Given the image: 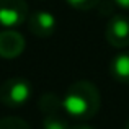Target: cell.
<instances>
[{
  "instance_id": "obj_1",
  "label": "cell",
  "mask_w": 129,
  "mask_h": 129,
  "mask_svg": "<svg viewBox=\"0 0 129 129\" xmlns=\"http://www.w3.org/2000/svg\"><path fill=\"white\" fill-rule=\"evenodd\" d=\"M62 106L69 118H75L80 121L91 119L101 106L100 91L88 80L74 82L64 93Z\"/></svg>"
},
{
  "instance_id": "obj_2",
  "label": "cell",
  "mask_w": 129,
  "mask_h": 129,
  "mask_svg": "<svg viewBox=\"0 0 129 129\" xmlns=\"http://www.w3.org/2000/svg\"><path fill=\"white\" fill-rule=\"evenodd\" d=\"M39 110L43 113V129H69L67 114L62 106V98L56 93H44L39 98Z\"/></svg>"
},
{
  "instance_id": "obj_3",
  "label": "cell",
  "mask_w": 129,
  "mask_h": 129,
  "mask_svg": "<svg viewBox=\"0 0 129 129\" xmlns=\"http://www.w3.org/2000/svg\"><path fill=\"white\" fill-rule=\"evenodd\" d=\"M33 95V87L29 80L23 77H12L5 80L0 87V101L5 106L18 108L29 101Z\"/></svg>"
},
{
  "instance_id": "obj_4",
  "label": "cell",
  "mask_w": 129,
  "mask_h": 129,
  "mask_svg": "<svg viewBox=\"0 0 129 129\" xmlns=\"http://www.w3.org/2000/svg\"><path fill=\"white\" fill-rule=\"evenodd\" d=\"M28 3L25 0H0V26L16 28L28 20Z\"/></svg>"
},
{
  "instance_id": "obj_5",
  "label": "cell",
  "mask_w": 129,
  "mask_h": 129,
  "mask_svg": "<svg viewBox=\"0 0 129 129\" xmlns=\"http://www.w3.org/2000/svg\"><path fill=\"white\" fill-rule=\"evenodd\" d=\"M105 38L113 47L124 49L129 46V16L114 15L108 20L105 28Z\"/></svg>"
},
{
  "instance_id": "obj_6",
  "label": "cell",
  "mask_w": 129,
  "mask_h": 129,
  "mask_svg": "<svg viewBox=\"0 0 129 129\" xmlns=\"http://www.w3.org/2000/svg\"><path fill=\"white\" fill-rule=\"evenodd\" d=\"M26 41L21 33L13 28H7L0 31V57L3 59H15L25 51Z\"/></svg>"
},
{
  "instance_id": "obj_7",
  "label": "cell",
  "mask_w": 129,
  "mask_h": 129,
  "mask_svg": "<svg viewBox=\"0 0 129 129\" xmlns=\"http://www.w3.org/2000/svg\"><path fill=\"white\" fill-rule=\"evenodd\" d=\"M57 26V20L52 13L44 12V10H38L28 15V28L38 38H49L54 35Z\"/></svg>"
},
{
  "instance_id": "obj_8",
  "label": "cell",
  "mask_w": 129,
  "mask_h": 129,
  "mask_svg": "<svg viewBox=\"0 0 129 129\" xmlns=\"http://www.w3.org/2000/svg\"><path fill=\"white\" fill-rule=\"evenodd\" d=\"M110 74L116 82L129 83V51H121L111 59Z\"/></svg>"
},
{
  "instance_id": "obj_9",
  "label": "cell",
  "mask_w": 129,
  "mask_h": 129,
  "mask_svg": "<svg viewBox=\"0 0 129 129\" xmlns=\"http://www.w3.org/2000/svg\"><path fill=\"white\" fill-rule=\"evenodd\" d=\"M0 129H31L26 121L16 116H7L0 119Z\"/></svg>"
},
{
  "instance_id": "obj_10",
  "label": "cell",
  "mask_w": 129,
  "mask_h": 129,
  "mask_svg": "<svg viewBox=\"0 0 129 129\" xmlns=\"http://www.w3.org/2000/svg\"><path fill=\"white\" fill-rule=\"evenodd\" d=\"M72 8L80 10V12H87V10H91L101 2V0H66Z\"/></svg>"
},
{
  "instance_id": "obj_11",
  "label": "cell",
  "mask_w": 129,
  "mask_h": 129,
  "mask_svg": "<svg viewBox=\"0 0 129 129\" xmlns=\"http://www.w3.org/2000/svg\"><path fill=\"white\" fill-rule=\"evenodd\" d=\"M113 2H114V5L119 7V8L129 10V0H113Z\"/></svg>"
},
{
  "instance_id": "obj_12",
  "label": "cell",
  "mask_w": 129,
  "mask_h": 129,
  "mask_svg": "<svg viewBox=\"0 0 129 129\" xmlns=\"http://www.w3.org/2000/svg\"><path fill=\"white\" fill-rule=\"evenodd\" d=\"M69 129H95V127L88 126V124H75V126H70Z\"/></svg>"
},
{
  "instance_id": "obj_13",
  "label": "cell",
  "mask_w": 129,
  "mask_h": 129,
  "mask_svg": "<svg viewBox=\"0 0 129 129\" xmlns=\"http://www.w3.org/2000/svg\"><path fill=\"white\" fill-rule=\"evenodd\" d=\"M124 129H129V119H127V123H126V126H124Z\"/></svg>"
}]
</instances>
